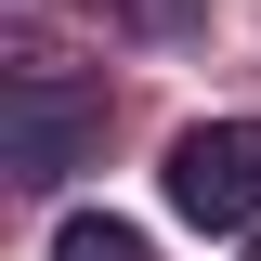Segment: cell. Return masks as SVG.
<instances>
[{"mask_svg":"<svg viewBox=\"0 0 261 261\" xmlns=\"http://www.w3.org/2000/svg\"><path fill=\"white\" fill-rule=\"evenodd\" d=\"M170 209H183L196 235L261 222V118H196L183 144H170Z\"/></svg>","mask_w":261,"mask_h":261,"instance_id":"6da1fadb","label":"cell"},{"mask_svg":"<svg viewBox=\"0 0 261 261\" xmlns=\"http://www.w3.org/2000/svg\"><path fill=\"white\" fill-rule=\"evenodd\" d=\"M92 130H105V92H79V79H53V65H27V79H13V183H65Z\"/></svg>","mask_w":261,"mask_h":261,"instance_id":"7a4b0ae2","label":"cell"},{"mask_svg":"<svg viewBox=\"0 0 261 261\" xmlns=\"http://www.w3.org/2000/svg\"><path fill=\"white\" fill-rule=\"evenodd\" d=\"M53 261H157V248H144L130 222H105V209H79V222L53 235Z\"/></svg>","mask_w":261,"mask_h":261,"instance_id":"3957f363","label":"cell"},{"mask_svg":"<svg viewBox=\"0 0 261 261\" xmlns=\"http://www.w3.org/2000/svg\"><path fill=\"white\" fill-rule=\"evenodd\" d=\"M118 13H130V27H183L196 0H118Z\"/></svg>","mask_w":261,"mask_h":261,"instance_id":"277c9868","label":"cell"},{"mask_svg":"<svg viewBox=\"0 0 261 261\" xmlns=\"http://www.w3.org/2000/svg\"><path fill=\"white\" fill-rule=\"evenodd\" d=\"M248 261H261V248H248Z\"/></svg>","mask_w":261,"mask_h":261,"instance_id":"5b68a950","label":"cell"}]
</instances>
